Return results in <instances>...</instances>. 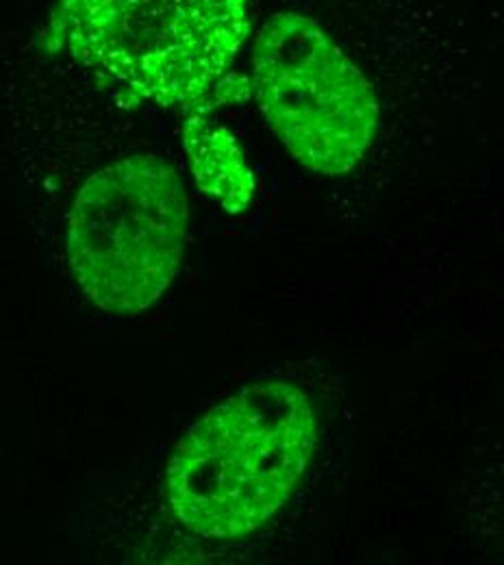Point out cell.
<instances>
[{
    "label": "cell",
    "mask_w": 504,
    "mask_h": 565,
    "mask_svg": "<svg viewBox=\"0 0 504 565\" xmlns=\"http://www.w3.org/2000/svg\"><path fill=\"white\" fill-rule=\"evenodd\" d=\"M248 0H55L42 46L66 53L129 103L205 116L248 94L228 74L246 35Z\"/></svg>",
    "instance_id": "cell-1"
},
{
    "label": "cell",
    "mask_w": 504,
    "mask_h": 565,
    "mask_svg": "<svg viewBox=\"0 0 504 565\" xmlns=\"http://www.w3.org/2000/svg\"><path fill=\"white\" fill-rule=\"evenodd\" d=\"M318 439L309 396L261 381L219 403L179 441L168 500L185 529L235 540L264 526L293 494Z\"/></svg>",
    "instance_id": "cell-2"
},
{
    "label": "cell",
    "mask_w": 504,
    "mask_h": 565,
    "mask_svg": "<svg viewBox=\"0 0 504 565\" xmlns=\"http://www.w3.org/2000/svg\"><path fill=\"white\" fill-rule=\"evenodd\" d=\"M187 194L159 157H125L92 174L68 215V262L89 300L116 316L152 307L174 281L187 239Z\"/></svg>",
    "instance_id": "cell-3"
},
{
    "label": "cell",
    "mask_w": 504,
    "mask_h": 565,
    "mask_svg": "<svg viewBox=\"0 0 504 565\" xmlns=\"http://www.w3.org/2000/svg\"><path fill=\"white\" fill-rule=\"evenodd\" d=\"M257 103L291 157L320 174H348L378 129V100L360 66L309 15H272L255 42Z\"/></svg>",
    "instance_id": "cell-4"
},
{
    "label": "cell",
    "mask_w": 504,
    "mask_h": 565,
    "mask_svg": "<svg viewBox=\"0 0 504 565\" xmlns=\"http://www.w3.org/2000/svg\"><path fill=\"white\" fill-rule=\"evenodd\" d=\"M183 146L199 188L230 213H242L253 201L255 177L239 143L205 116H190L183 125Z\"/></svg>",
    "instance_id": "cell-5"
}]
</instances>
